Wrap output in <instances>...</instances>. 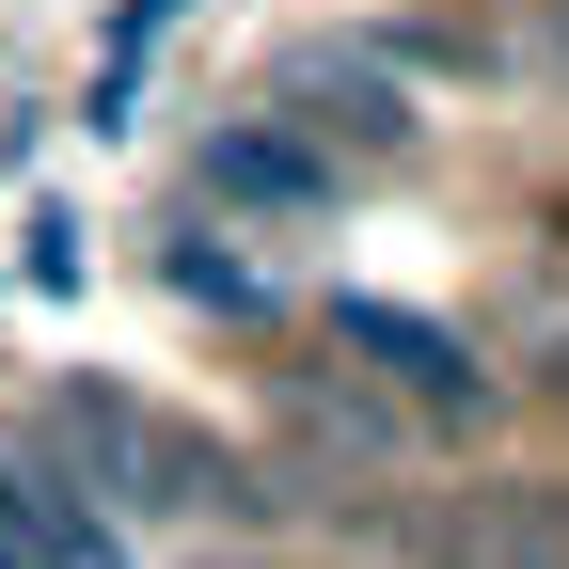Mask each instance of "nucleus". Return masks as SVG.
I'll return each instance as SVG.
<instances>
[{"instance_id":"5","label":"nucleus","mask_w":569,"mask_h":569,"mask_svg":"<svg viewBox=\"0 0 569 569\" xmlns=\"http://www.w3.org/2000/svg\"><path fill=\"white\" fill-rule=\"evenodd\" d=\"M443 569H569V490H490V507H459Z\"/></svg>"},{"instance_id":"1","label":"nucleus","mask_w":569,"mask_h":569,"mask_svg":"<svg viewBox=\"0 0 569 569\" xmlns=\"http://www.w3.org/2000/svg\"><path fill=\"white\" fill-rule=\"evenodd\" d=\"M48 475H63V490H111V507H142V522H253V507H269L206 427L142 411V396H111V380H80V396L48 411Z\"/></svg>"},{"instance_id":"4","label":"nucleus","mask_w":569,"mask_h":569,"mask_svg":"<svg viewBox=\"0 0 569 569\" xmlns=\"http://www.w3.org/2000/svg\"><path fill=\"white\" fill-rule=\"evenodd\" d=\"M206 190H238V206H332L348 174L317 159L301 127H269V111H253V127H222V142H206Z\"/></svg>"},{"instance_id":"6","label":"nucleus","mask_w":569,"mask_h":569,"mask_svg":"<svg viewBox=\"0 0 569 569\" xmlns=\"http://www.w3.org/2000/svg\"><path fill=\"white\" fill-rule=\"evenodd\" d=\"M284 96H301V127H332V142H365V159H396V142H411V96L380 80V63H284Z\"/></svg>"},{"instance_id":"3","label":"nucleus","mask_w":569,"mask_h":569,"mask_svg":"<svg viewBox=\"0 0 569 569\" xmlns=\"http://www.w3.org/2000/svg\"><path fill=\"white\" fill-rule=\"evenodd\" d=\"M0 569H127L111 507H96V490H63L48 443H0Z\"/></svg>"},{"instance_id":"2","label":"nucleus","mask_w":569,"mask_h":569,"mask_svg":"<svg viewBox=\"0 0 569 569\" xmlns=\"http://www.w3.org/2000/svg\"><path fill=\"white\" fill-rule=\"evenodd\" d=\"M332 348H365V365H380L411 411H443V427H475V411H490V365H475L443 317H411V301H332Z\"/></svg>"},{"instance_id":"7","label":"nucleus","mask_w":569,"mask_h":569,"mask_svg":"<svg viewBox=\"0 0 569 569\" xmlns=\"http://www.w3.org/2000/svg\"><path fill=\"white\" fill-rule=\"evenodd\" d=\"M553 32H569V17H553Z\"/></svg>"}]
</instances>
